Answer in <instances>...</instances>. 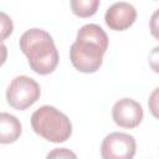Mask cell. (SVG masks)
<instances>
[{"label":"cell","instance_id":"6da1fadb","mask_svg":"<svg viewBox=\"0 0 159 159\" xmlns=\"http://www.w3.org/2000/svg\"><path fill=\"white\" fill-rule=\"evenodd\" d=\"M108 47V36L97 24L83 25L76 41L70 48V60L73 67L83 73H93L99 70L103 55Z\"/></svg>","mask_w":159,"mask_h":159},{"label":"cell","instance_id":"7a4b0ae2","mask_svg":"<svg viewBox=\"0 0 159 159\" xmlns=\"http://www.w3.org/2000/svg\"><path fill=\"white\" fill-rule=\"evenodd\" d=\"M20 50L27 57L31 70L39 75H48L58 65V52L51 35L42 29L26 30L19 41Z\"/></svg>","mask_w":159,"mask_h":159},{"label":"cell","instance_id":"3957f363","mask_svg":"<svg viewBox=\"0 0 159 159\" xmlns=\"http://www.w3.org/2000/svg\"><path fill=\"white\" fill-rule=\"evenodd\" d=\"M31 127L36 134L52 143L66 142L72 134L68 117L52 106H42L31 116Z\"/></svg>","mask_w":159,"mask_h":159},{"label":"cell","instance_id":"277c9868","mask_svg":"<svg viewBox=\"0 0 159 159\" xmlns=\"http://www.w3.org/2000/svg\"><path fill=\"white\" fill-rule=\"evenodd\" d=\"M40 94L41 89L39 83L27 76L15 77L6 89L7 103L17 111H24L32 106L40 98Z\"/></svg>","mask_w":159,"mask_h":159},{"label":"cell","instance_id":"5b68a950","mask_svg":"<svg viewBox=\"0 0 159 159\" xmlns=\"http://www.w3.org/2000/svg\"><path fill=\"white\" fill-rule=\"evenodd\" d=\"M135 150L134 137L123 132H113L106 135L101 145L102 159H133Z\"/></svg>","mask_w":159,"mask_h":159},{"label":"cell","instance_id":"8992f818","mask_svg":"<svg viewBox=\"0 0 159 159\" xmlns=\"http://www.w3.org/2000/svg\"><path fill=\"white\" fill-rule=\"evenodd\" d=\"M142 106L132 98H122L117 101L112 108V117L117 125L122 128H135L143 119Z\"/></svg>","mask_w":159,"mask_h":159},{"label":"cell","instance_id":"52a82bcc","mask_svg":"<svg viewBox=\"0 0 159 159\" xmlns=\"http://www.w3.org/2000/svg\"><path fill=\"white\" fill-rule=\"evenodd\" d=\"M137 19V10L133 5L125 1L114 2L111 5L104 15L107 26L114 31H124L134 24Z\"/></svg>","mask_w":159,"mask_h":159},{"label":"cell","instance_id":"ba28073f","mask_svg":"<svg viewBox=\"0 0 159 159\" xmlns=\"http://www.w3.org/2000/svg\"><path fill=\"white\" fill-rule=\"evenodd\" d=\"M21 134L20 120L6 112L0 114V143L7 144L14 143Z\"/></svg>","mask_w":159,"mask_h":159},{"label":"cell","instance_id":"9c48e42d","mask_svg":"<svg viewBox=\"0 0 159 159\" xmlns=\"http://www.w3.org/2000/svg\"><path fill=\"white\" fill-rule=\"evenodd\" d=\"M70 4L73 14L80 17H88L94 15L99 6L98 0H71Z\"/></svg>","mask_w":159,"mask_h":159},{"label":"cell","instance_id":"30bf717a","mask_svg":"<svg viewBox=\"0 0 159 159\" xmlns=\"http://www.w3.org/2000/svg\"><path fill=\"white\" fill-rule=\"evenodd\" d=\"M46 159H78L77 155L67 148H55L48 152Z\"/></svg>","mask_w":159,"mask_h":159},{"label":"cell","instance_id":"8fae6325","mask_svg":"<svg viewBox=\"0 0 159 159\" xmlns=\"http://www.w3.org/2000/svg\"><path fill=\"white\" fill-rule=\"evenodd\" d=\"M148 107L150 113L159 119V87H157L149 96L148 99Z\"/></svg>","mask_w":159,"mask_h":159},{"label":"cell","instance_id":"7c38bea8","mask_svg":"<svg viewBox=\"0 0 159 159\" xmlns=\"http://www.w3.org/2000/svg\"><path fill=\"white\" fill-rule=\"evenodd\" d=\"M0 16H1V40H5V37L12 32V22L11 19H9L5 12H1Z\"/></svg>","mask_w":159,"mask_h":159},{"label":"cell","instance_id":"4fadbf2b","mask_svg":"<svg viewBox=\"0 0 159 159\" xmlns=\"http://www.w3.org/2000/svg\"><path fill=\"white\" fill-rule=\"evenodd\" d=\"M148 62H149L150 68L155 73H159V46H155L150 51L149 57H148Z\"/></svg>","mask_w":159,"mask_h":159},{"label":"cell","instance_id":"5bb4252c","mask_svg":"<svg viewBox=\"0 0 159 159\" xmlns=\"http://www.w3.org/2000/svg\"><path fill=\"white\" fill-rule=\"evenodd\" d=\"M149 29H150V34L157 40H159V9L153 12L149 21Z\"/></svg>","mask_w":159,"mask_h":159}]
</instances>
